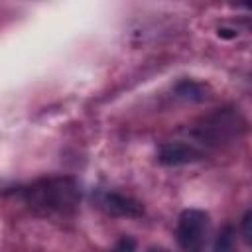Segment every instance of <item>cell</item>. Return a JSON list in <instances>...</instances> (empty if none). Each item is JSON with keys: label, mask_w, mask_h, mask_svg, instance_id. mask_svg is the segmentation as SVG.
<instances>
[{"label": "cell", "mask_w": 252, "mask_h": 252, "mask_svg": "<svg viewBox=\"0 0 252 252\" xmlns=\"http://www.w3.org/2000/svg\"><path fill=\"white\" fill-rule=\"evenodd\" d=\"M26 203L43 215H71L81 201V189L71 177L41 179L22 191Z\"/></svg>", "instance_id": "6da1fadb"}, {"label": "cell", "mask_w": 252, "mask_h": 252, "mask_svg": "<svg viewBox=\"0 0 252 252\" xmlns=\"http://www.w3.org/2000/svg\"><path fill=\"white\" fill-rule=\"evenodd\" d=\"M242 132H244V120L238 114V110L219 108V110H215L209 116H203L199 120V124L191 130V134L195 136L197 142H193V144L189 142V144L195 146L199 152H203L201 146L215 148V146H220L224 142L238 138Z\"/></svg>", "instance_id": "7a4b0ae2"}, {"label": "cell", "mask_w": 252, "mask_h": 252, "mask_svg": "<svg viewBox=\"0 0 252 252\" xmlns=\"http://www.w3.org/2000/svg\"><path fill=\"white\" fill-rule=\"evenodd\" d=\"M175 236L185 252H197L209 240V215L201 209H185L177 219Z\"/></svg>", "instance_id": "3957f363"}, {"label": "cell", "mask_w": 252, "mask_h": 252, "mask_svg": "<svg viewBox=\"0 0 252 252\" xmlns=\"http://www.w3.org/2000/svg\"><path fill=\"white\" fill-rule=\"evenodd\" d=\"M96 203L100 209H104L108 215H114V217H142L144 215L142 203L124 193L100 191L96 195Z\"/></svg>", "instance_id": "277c9868"}, {"label": "cell", "mask_w": 252, "mask_h": 252, "mask_svg": "<svg viewBox=\"0 0 252 252\" xmlns=\"http://www.w3.org/2000/svg\"><path fill=\"white\" fill-rule=\"evenodd\" d=\"M205 154L189 142H165L158 152V161L163 165H185L199 161Z\"/></svg>", "instance_id": "5b68a950"}, {"label": "cell", "mask_w": 252, "mask_h": 252, "mask_svg": "<svg viewBox=\"0 0 252 252\" xmlns=\"http://www.w3.org/2000/svg\"><path fill=\"white\" fill-rule=\"evenodd\" d=\"M197 252H236L234 248V234L232 228L220 230L213 240H207Z\"/></svg>", "instance_id": "8992f818"}, {"label": "cell", "mask_w": 252, "mask_h": 252, "mask_svg": "<svg viewBox=\"0 0 252 252\" xmlns=\"http://www.w3.org/2000/svg\"><path fill=\"white\" fill-rule=\"evenodd\" d=\"M177 94L183 96V98H189V100H203V87L197 85V83H191V81H183L179 87H177Z\"/></svg>", "instance_id": "52a82bcc"}, {"label": "cell", "mask_w": 252, "mask_h": 252, "mask_svg": "<svg viewBox=\"0 0 252 252\" xmlns=\"http://www.w3.org/2000/svg\"><path fill=\"white\" fill-rule=\"evenodd\" d=\"M110 252H136V240H134L132 236H122V238L112 246Z\"/></svg>", "instance_id": "ba28073f"}, {"label": "cell", "mask_w": 252, "mask_h": 252, "mask_svg": "<svg viewBox=\"0 0 252 252\" xmlns=\"http://www.w3.org/2000/svg\"><path fill=\"white\" fill-rule=\"evenodd\" d=\"M250 219H252V213L248 211L242 219V230H244V240L246 242H250Z\"/></svg>", "instance_id": "9c48e42d"}]
</instances>
